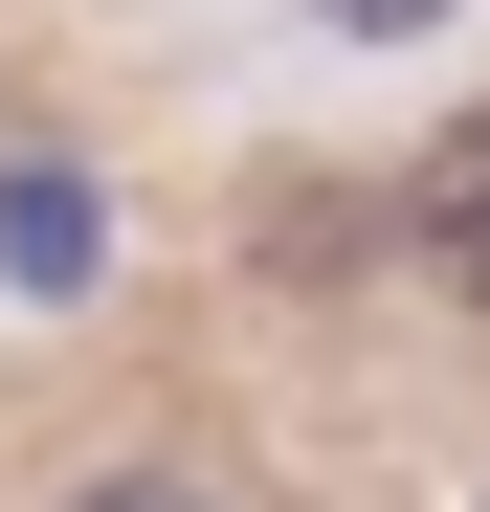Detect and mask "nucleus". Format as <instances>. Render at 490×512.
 <instances>
[{"instance_id": "f03ea898", "label": "nucleus", "mask_w": 490, "mask_h": 512, "mask_svg": "<svg viewBox=\"0 0 490 512\" xmlns=\"http://www.w3.org/2000/svg\"><path fill=\"white\" fill-rule=\"evenodd\" d=\"M45 512H223L201 468H90V490H45Z\"/></svg>"}, {"instance_id": "f257e3e1", "label": "nucleus", "mask_w": 490, "mask_h": 512, "mask_svg": "<svg viewBox=\"0 0 490 512\" xmlns=\"http://www.w3.org/2000/svg\"><path fill=\"white\" fill-rule=\"evenodd\" d=\"M424 268H446V290L490 312V112H468V134L424 156Z\"/></svg>"}, {"instance_id": "7ed1b4c3", "label": "nucleus", "mask_w": 490, "mask_h": 512, "mask_svg": "<svg viewBox=\"0 0 490 512\" xmlns=\"http://www.w3.org/2000/svg\"><path fill=\"white\" fill-rule=\"evenodd\" d=\"M335 23H357V45H401V23H446V0H335Z\"/></svg>"}]
</instances>
